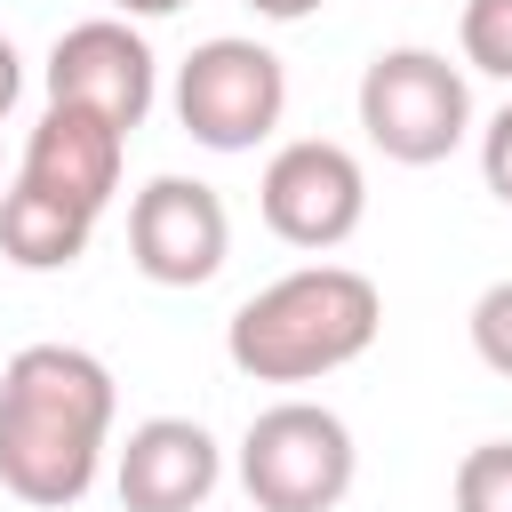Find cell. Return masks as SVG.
<instances>
[{
	"label": "cell",
	"instance_id": "52a82bcc",
	"mask_svg": "<svg viewBox=\"0 0 512 512\" xmlns=\"http://www.w3.org/2000/svg\"><path fill=\"white\" fill-rule=\"evenodd\" d=\"M40 80H48V104H80V112L112 120L120 136H136L160 96V64L128 16H88V24L56 32Z\"/></svg>",
	"mask_w": 512,
	"mask_h": 512
},
{
	"label": "cell",
	"instance_id": "6da1fadb",
	"mask_svg": "<svg viewBox=\"0 0 512 512\" xmlns=\"http://www.w3.org/2000/svg\"><path fill=\"white\" fill-rule=\"evenodd\" d=\"M112 368L80 344H24L0 368V488L32 512H72L112 448Z\"/></svg>",
	"mask_w": 512,
	"mask_h": 512
},
{
	"label": "cell",
	"instance_id": "4fadbf2b",
	"mask_svg": "<svg viewBox=\"0 0 512 512\" xmlns=\"http://www.w3.org/2000/svg\"><path fill=\"white\" fill-rule=\"evenodd\" d=\"M456 48H464L472 72L512 80V0H464V16H456Z\"/></svg>",
	"mask_w": 512,
	"mask_h": 512
},
{
	"label": "cell",
	"instance_id": "ba28073f",
	"mask_svg": "<svg viewBox=\"0 0 512 512\" xmlns=\"http://www.w3.org/2000/svg\"><path fill=\"white\" fill-rule=\"evenodd\" d=\"M128 256L152 288H200L232 256V216L200 176H152L128 200Z\"/></svg>",
	"mask_w": 512,
	"mask_h": 512
},
{
	"label": "cell",
	"instance_id": "8992f818",
	"mask_svg": "<svg viewBox=\"0 0 512 512\" xmlns=\"http://www.w3.org/2000/svg\"><path fill=\"white\" fill-rule=\"evenodd\" d=\"M256 208H264V232H272V240H288V248H304V256H328V248H344V240L360 232V216H368V176H360V160H352L344 144L296 136V144H280V152L264 160Z\"/></svg>",
	"mask_w": 512,
	"mask_h": 512
},
{
	"label": "cell",
	"instance_id": "7c38bea8",
	"mask_svg": "<svg viewBox=\"0 0 512 512\" xmlns=\"http://www.w3.org/2000/svg\"><path fill=\"white\" fill-rule=\"evenodd\" d=\"M448 504H456V512H512V440L464 448V464H456V480H448Z\"/></svg>",
	"mask_w": 512,
	"mask_h": 512
},
{
	"label": "cell",
	"instance_id": "3957f363",
	"mask_svg": "<svg viewBox=\"0 0 512 512\" xmlns=\"http://www.w3.org/2000/svg\"><path fill=\"white\" fill-rule=\"evenodd\" d=\"M360 480L352 424L320 400H272L240 432V488L256 512H336Z\"/></svg>",
	"mask_w": 512,
	"mask_h": 512
},
{
	"label": "cell",
	"instance_id": "2e32d148",
	"mask_svg": "<svg viewBox=\"0 0 512 512\" xmlns=\"http://www.w3.org/2000/svg\"><path fill=\"white\" fill-rule=\"evenodd\" d=\"M16 96H24V56H16V40L0 32V120L16 112Z\"/></svg>",
	"mask_w": 512,
	"mask_h": 512
},
{
	"label": "cell",
	"instance_id": "8fae6325",
	"mask_svg": "<svg viewBox=\"0 0 512 512\" xmlns=\"http://www.w3.org/2000/svg\"><path fill=\"white\" fill-rule=\"evenodd\" d=\"M88 240H96L88 208H72V200H56V192H40L24 176L0 184V256L16 272H72L88 256Z\"/></svg>",
	"mask_w": 512,
	"mask_h": 512
},
{
	"label": "cell",
	"instance_id": "7a4b0ae2",
	"mask_svg": "<svg viewBox=\"0 0 512 512\" xmlns=\"http://www.w3.org/2000/svg\"><path fill=\"white\" fill-rule=\"evenodd\" d=\"M384 328V296L352 264H296L224 320V360L256 384H320Z\"/></svg>",
	"mask_w": 512,
	"mask_h": 512
},
{
	"label": "cell",
	"instance_id": "ac0fdd59",
	"mask_svg": "<svg viewBox=\"0 0 512 512\" xmlns=\"http://www.w3.org/2000/svg\"><path fill=\"white\" fill-rule=\"evenodd\" d=\"M184 0H120V16H176Z\"/></svg>",
	"mask_w": 512,
	"mask_h": 512
},
{
	"label": "cell",
	"instance_id": "5b68a950",
	"mask_svg": "<svg viewBox=\"0 0 512 512\" xmlns=\"http://www.w3.org/2000/svg\"><path fill=\"white\" fill-rule=\"evenodd\" d=\"M288 112V64L264 40L216 32L176 64V120L208 152H256Z\"/></svg>",
	"mask_w": 512,
	"mask_h": 512
},
{
	"label": "cell",
	"instance_id": "e0dca14e",
	"mask_svg": "<svg viewBox=\"0 0 512 512\" xmlns=\"http://www.w3.org/2000/svg\"><path fill=\"white\" fill-rule=\"evenodd\" d=\"M248 8H256L264 24H304V16H312V8H328V0H248Z\"/></svg>",
	"mask_w": 512,
	"mask_h": 512
},
{
	"label": "cell",
	"instance_id": "5bb4252c",
	"mask_svg": "<svg viewBox=\"0 0 512 512\" xmlns=\"http://www.w3.org/2000/svg\"><path fill=\"white\" fill-rule=\"evenodd\" d=\"M472 352H480V368H496V376H512V280H496V288H480L472 296Z\"/></svg>",
	"mask_w": 512,
	"mask_h": 512
},
{
	"label": "cell",
	"instance_id": "277c9868",
	"mask_svg": "<svg viewBox=\"0 0 512 512\" xmlns=\"http://www.w3.org/2000/svg\"><path fill=\"white\" fill-rule=\"evenodd\" d=\"M360 136L400 160V168H432L472 136V80L464 64H448L440 48H384L360 72Z\"/></svg>",
	"mask_w": 512,
	"mask_h": 512
},
{
	"label": "cell",
	"instance_id": "9c48e42d",
	"mask_svg": "<svg viewBox=\"0 0 512 512\" xmlns=\"http://www.w3.org/2000/svg\"><path fill=\"white\" fill-rule=\"evenodd\" d=\"M216 480H224V448L192 416H144L112 456L120 512H208Z\"/></svg>",
	"mask_w": 512,
	"mask_h": 512
},
{
	"label": "cell",
	"instance_id": "30bf717a",
	"mask_svg": "<svg viewBox=\"0 0 512 512\" xmlns=\"http://www.w3.org/2000/svg\"><path fill=\"white\" fill-rule=\"evenodd\" d=\"M120 160H128V136L112 120H96L80 104H48L40 128L24 136V168L16 176L56 192V200H72V208H88V216H104L112 192H120Z\"/></svg>",
	"mask_w": 512,
	"mask_h": 512
},
{
	"label": "cell",
	"instance_id": "9a60e30c",
	"mask_svg": "<svg viewBox=\"0 0 512 512\" xmlns=\"http://www.w3.org/2000/svg\"><path fill=\"white\" fill-rule=\"evenodd\" d=\"M480 184H488V192L512 208V104H504V112L480 128Z\"/></svg>",
	"mask_w": 512,
	"mask_h": 512
}]
</instances>
